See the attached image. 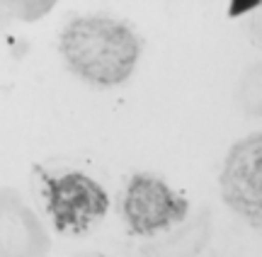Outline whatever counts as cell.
<instances>
[{
    "label": "cell",
    "mask_w": 262,
    "mask_h": 257,
    "mask_svg": "<svg viewBox=\"0 0 262 257\" xmlns=\"http://www.w3.org/2000/svg\"><path fill=\"white\" fill-rule=\"evenodd\" d=\"M56 3L51 0H37V3H0V32L10 27V22H37L39 17H44L47 12H51Z\"/></svg>",
    "instance_id": "cell-7"
},
{
    "label": "cell",
    "mask_w": 262,
    "mask_h": 257,
    "mask_svg": "<svg viewBox=\"0 0 262 257\" xmlns=\"http://www.w3.org/2000/svg\"><path fill=\"white\" fill-rule=\"evenodd\" d=\"M122 216L134 236L156 238L187 219L189 199L175 192L158 175L136 172L124 190Z\"/></svg>",
    "instance_id": "cell-3"
},
{
    "label": "cell",
    "mask_w": 262,
    "mask_h": 257,
    "mask_svg": "<svg viewBox=\"0 0 262 257\" xmlns=\"http://www.w3.org/2000/svg\"><path fill=\"white\" fill-rule=\"evenodd\" d=\"M78 257H107L102 252H85V255H78Z\"/></svg>",
    "instance_id": "cell-8"
},
{
    "label": "cell",
    "mask_w": 262,
    "mask_h": 257,
    "mask_svg": "<svg viewBox=\"0 0 262 257\" xmlns=\"http://www.w3.org/2000/svg\"><path fill=\"white\" fill-rule=\"evenodd\" d=\"M211 238V221L209 214L202 211V216L185 219L175 228L150 238L146 245H141L143 257H196L202 255L206 243Z\"/></svg>",
    "instance_id": "cell-6"
},
{
    "label": "cell",
    "mask_w": 262,
    "mask_h": 257,
    "mask_svg": "<svg viewBox=\"0 0 262 257\" xmlns=\"http://www.w3.org/2000/svg\"><path fill=\"white\" fill-rule=\"evenodd\" d=\"M262 133L255 131L245 136L243 141L231 146L226 155L221 175H219V187L224 201L241 214L250 226L260 228L262 226Z\"/></svg>",
    "instance_id": "cell-4"
},
{
    "label": "cell",
    "mask_w": 262,
    "mask_h": 257,
    "mask_svg": "<svg viewBox=\"0 0 262 257\" xmlns=\"http://www.w3.org/2000/svg\"><path fill=\"white\" fill-rule=\"evenodd\" d=\"M44 221L15 187H0V257H49Z\"/></svg>",
    "instance_id": "cell-5"
},
{
    "label": "cell",
    "mask_w": 262,
    "mask_h": 257,
    "mask_svg": "<svg viewBox=\"0 0 262 257\" xmlns=\"http://www.w3.org/2000/svg\"><path fill=\"white\" fill-rule=\"evenodd\" d=\"M58 51L66 68L95 87H119L139 63L143 41L122 19L80 15L63 27Z\"/></svg>",
    "instance_id": "cell-1"
},
{
    "label": "cell",
    "mask_w": 262,
    "mask_h": 257,
    "mask_svg": "<svg viewBox=\"0 0 262 257\" xmlns=\"http://www.w3.org/2000/svg\"><path fill=\"white\" fill-rule=\"evenodd\" d=\"M41 201L54 228L66 236L93 230L110 211V194L80 170H37Z\"/></svg>",
    "instance_id": "cell-2"
}]
</instances>
